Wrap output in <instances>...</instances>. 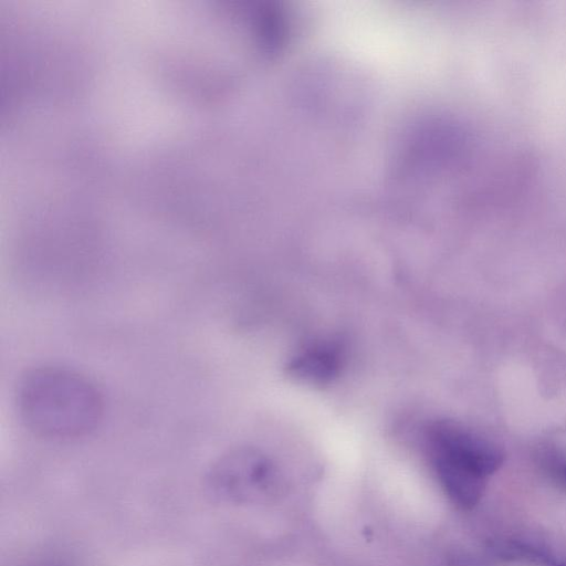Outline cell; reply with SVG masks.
<instances>
[{
	"instance_id": "obj_5",
	"label": "cell",
	"mask_w": 566,
	"mask_h": 566,
	"mask_svg": "<svg viewBox=\"0 0 566 566\" xmlns=\"http://www.w3.org/2000/svg\"><path fill=\"white\" fill-rule=\"evenodd\" d=\"M496 553L503 559L532 566H566V558L523 539H506L496 546Z\"/></svg>"
},
{
	"instance_id": "obj_1",
	"label": "cell",
	"mask_w": 566,
	"mask_h": 566,
	"mask_svg": "<svg viewBox=\"0 0 566 566\" xmlns=\"http://www.w3.org/2000/svg\"><path fill=\"white\" fill-rule=\"evenodd\" d=\"M17 408L34 433L77 438L95 430L104 413V399L96 385L77 371L59 366L29 370L17 388Z\"/></svg>"
},
{
	"instance_id": "obj_4",
	"label": "cell",
	"mask_w": 566,
	"mask_h": 566,
	"mask_svg": "<svg viewBox=\"0 0 566 566\" xmlns=\"http://www.w3.org/2000/svg\"><path fill=\"white\" fill-rule=\"evenodd\" d=\"M340 360L338 347L335 345H313L293 358L289 371L308 384H327L338 374Z\"/></svg>"
},
{
	"instance_id": "obj_3",
	"label": "cell",
	"mask_w": 566,
	"mask_h": 566,
	"mask_svg": "<svg viewBox=\"0 0 566 566\" xmlns=\"http://www.w3.org/2000/svg\"><path fill=\"white\" fill-rule=\"evenodd\" d=\"M269 467L256 452L241 449L221 457L207 474V486L220 500L250 499L266 479Z\"/></svg>"
},
{
	"instance_id": "obj_2",
	"label": "cell",
	"mask_w": 566,
	"mask_h": 566,
	"mask_svg": "<svg viewBox=\"0 0 566 566\" xmlns=\"http://www.w3.org/2000/svg\"><path fill=\"white\" fill-rule=\"evenodd\" d=\"M426 448L443 492L462 510L479 504L490 479L504 462L503 449L495 441L451 420L428 427Z\"/></svg>"
},
{
	"instance_id": "obj_6",
	"label": "cell",
	"mask_w": 566,
	"mask_h": 566,
	"mask_svg": "<svg viewBox=\"0 0 566 566\" xmlns=\"http://www.w3.org/2000/svg\"><path fill=\"white\" fill-rule=\"evenodd\" d=\"M539 465L558 486L566 489V453L555 449H543L538 453Z\"/></svg>"
}]
</instances>
